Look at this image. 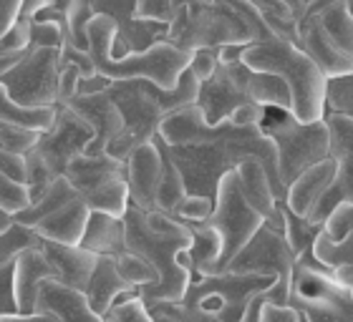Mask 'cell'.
Listing matches in <instances>:
<instances>
[{"label":"cell","mask_w":353,"mask_h":322,"mask_svg":"<svg viewBox=\"0 0 353 322\" xmlns=\"http://www.w3.org/2000/svg\"><path fill=\"white\" fill-rule=\"evenodd\" d=\"M126 219V252L144 257L159 272L154 285L141 287V300H172L179 302L190 290L192 275L182 262L179 252L192 247V232L182 219L167 212H144L129 204Z\"/></svg>","instance_id":"obj_1"},{"label":"cell","mask_w":353,"mask_h":322,"mask_svg":"<svg viewBox=\"0 0 353 322\" xmlns=\"http://www.w3.org/2000/svg\"><path fill=\"white\" fill-rule=\"evenodd\" d=\"M106 94L121 111L124 126L121 131L109 141L106 154L119 161H126L134 149L149 144L159 133L162 118L176 109H184L190 103H197L199 78L187 68L174 88H162L149 78H121L111 80Z\"/></svg>","instance_id":"obj_2"},{"label":"cell","mask_w":353,"mask_h":322,"mask_svg":"<svg viewBox=\"0 0 353 322\" xmlns=\"http://www.w3.org/2000/svg\"><path fill=\"white\" fill-rule=\"evenodd\" d=\"M248 103L283 106L293 111V94L283 76L258 71L243 58L220 61L210 78L199 80L197 106L205 114L207 124H222Z\"/></svg>","instance_id":"obj_3"},{"label":"cell","mask_w":353,"mask_h":322,"mask_svg":"<svg viewBox=\"0 0 353 322\" xmlns=\"http://www.w3.org/2000/svg\"><path fill=\"white\" fill-rule=\"evenodd\" d=\"M117 41V23L109 15H94L88 23V53L94 58L96 74L111 80L149 78L162 88H174L190 68L192 53L176 48L170 41H157L141 53H126L114 58L111 48Z\"/></svg>","instance_id":"obj_4"},{"label":"cell","mask_w":353,"mask_h":322,"mask_svg":"<svg viewBox=\"0 0 353 322\" xmlns=\"http://www.w3.org/2000/svg\"><path fill=\"white\" fill-rule=\"evenodd\" d=\"M243 61L248 66L278 74L288 80L293 94V114L301 121H321L325 116V74L301 45L283 36H270L245 48Z\"/></svg>","instance_id":"obj_5"},{"label":"cell","mask_w":353,"mask_h":322,"mask_svg":"<svg viewBox=\"0 0 353 322\" xmlns=\"http://www.w3.org/2000/svg\"><path fill=\"white\" fill-rule=\"evenodd\" d=\"M164 41L194 53L199 48H222L232 43L250 45L255 43V33L230 0H197L176 8Z\"/></svg>","instance_id":"obj_6"},{"label":"cell","mask_w":353,"mask_h":322,"mask_svg":"<svg viewBox=\"0 0 353 322\" xmlns=\"http://www.w3.org/2000/svg\"><path fill=\"white\" fill-rule=\"evenodd\" d=\"M260 126L275 141V149H278V171L285 197L290 184L303 171H308L310 167L325 161L331 154V131H328L325 118L301 121L290 109L265 106Z\"/></svg>","instance_id":"obj_7"},{"label":"cell","mask_w":353,"mask_h":322,"mask_svg":"<svg viewBox=\"0 0 353 322\" xmlns=\"http://www.w3.org/2000/svg\"><path fill=\"white\" fill-rule=\"evenodd\" d=\"M68 182L83 197L91 212H106L124 217L129 209V171L126 161H119L109 154L76 156L63 171Z\"/></svg>","instance_id":"obj_8"},{"label":"cell","mask_w":353,"mask_h":322,"mask_svg":"<svg viewBox=\"0 0 353 322\" xmlns=\"http://www.w3.org/2000/svg\"><path fill=\"white\" fill-rule=\"evenodd\" d=\"M205 222L212 224L222 235V257L220 262L212 267V272H210V275H217V272L228 270V264L235 259L237 252L265 224V217L245 197L237 169H232V171L222 176L217 197H214V209Z\"/></svg>","instance_id":"obj_9"},{"label":"cell","mask_w":353,"mask_h":322,"mask_svg":"<svg viewBox=\"0 0 353 322\" xmlns=\"http://www.w3.org/2000/svg\"><path fill=\"white\" fill-rule=\"evenodd\" d=\"M0 83L23 106H56L61 91V48L30 45L21 63L0 76Z\"/></svg>","instance_id":"obj_10"},{"label":"cell","mask_w":353,"mask_h":322,"mask_svg":"<svg viewBox=\"0 0 353 322\" xmlns=\"http://www.w3.org/2000/svg\"><path fill=\"white\" fill-rule=\"evenodd\" d=\"M298 255L293 244L288 242L283 229H275L265 222L263 227L252 235V239L235 255V259L228 264L225 272H237V275H270L278 277L283 290L290 292L293 287V272Z\"/></svg>","instance_id":"obj_11"},{"label":"cell","mask_w":353,"mask_h":322,"mask_svg":"<svg viewBox=\"0 0 353 322\" xmlns=\"http://www.w3.org/2000/svg\"><path fill=\"white\" fill-rule=\"evenodd\" d=\"M323 118L331 131V154L328 156L336 161V176L323 197L308 212V219L316 224H325V219L339 204L353 202V116L328 111Z\"/></svg>","instance_id":"obj_12"},{"label":"cell","mask_w":353,"mask_h":322,"mask_svg":"<svg viewBox=\"0 0 353 322\" xmlns=\"http://www.w3.org/2000/svg\"><path fill=\"white\" fill-rule=\"evenodd\" d=\"M91 139H94V129L86 118L79 116L66 103H56V121L51 129L41 131V139L33 149L61 176L76 156L86 154Z\"/></svg>","instance_id":"obj_13"},{"label":"cell","mask_w":353,"mask_h":322,"mask_svg":"<svg viewBox=\"0 0 353 322\" xmlns=\"http://www.w3.org/2000/svg\"><path fill=\"white\" fill-rule=\"evenodd\" d=\"M137 3L139 0H91L94 15H109L117 23L114 48L121 45V56L147 51L157 41H164L170 30V21L141 18L137 13Z\"/></svg>","instance_id":"obj_14"},{"label":"cell","mask_w":353,"mask_h":322,"mask_svg":"<svg viewBox=\"0 0 353 322\" xmlns=\"http://www.w3.org/2000/svg\"><path fill=\"white\" fill-rule=\"evenodd\" d=\"M66 106L79 114L81 118H86L91 129H94V139L88 141L86 147V154L88 156H99V154H106V147H109V141L121 131V126H124V118H121V111L119 106L114 103L109 94H106V88L99 91V94H76L74 98H68Z\"/></svg>","instance_id":"obj_15"},{"label":"cell","mask_w":353,"mask_h":322,"mask_svg":"<svg viewBox=\"0 0 353 322\" xmlns=\"http://www.w3.org/2000/svg\"><path fill=\"white\" fill-rule=\"evenodd\" d=\"M126 171H129V204L139 206L144 212H154L164 171V156L154 141L134 149L132 156L126 159Z\"/></svg>","instance_id":"obj_16"},{"label":"cell","mask_w":353,"mask_h":322,"mask_svg":"<svg viewBox=\"0 0 353 322\" xmlns=\"http://www.w3.org/2000/svg\"><path fill=\"white\" fill-rule=\"evenodd\" d=\"M36 312H51L61 322H103V317L91 308L86 292L71 285H63L61 279H43L38 292Z\"/></svg>","instance_id":"obj_17"},{"label":"cell","mask_w":353,"mask_h":322,"mask_svg":"<svg viewBox=\"0 0 353 322\" xmlns=\"http://www.w3.org/2000/svg\"><path fill=\"white\" fill-rule=\"evenodd\" d=\"M51 277L59 279V270L48 259L43 244L23 249L21 255L15 257V297H18V308L23 315L36 312L41 285H43V279Z\"/></svg>","instance_id":"obj_18"},{"label":"cell","mask_w":353,"mask_h":322,"mask_svg":"<svg viewBox=\"0 0 353 322\" xmlns=\"http://www.w3.org/2000/svg\"><path fill=\"white\" fill-rule=\"evenodd\" d=\"M43 249L48 259L56 264L61 282L86 292L88 279H91L96 262H99V255L86 249L83 244H63L56 239H43Z\"/></svg>","instance_id":"obj_19"},{"label":"cell","mask_w":353,"mask_h":322,"mask_svg":"<svg viewBox=\"0 0 353 322\" xmlns=\"http://www.w3.org/2000/svg\"><path fill=\"white\" fill-rule=\"evenodd\" d=\"M88 217H91V206H88L81 194H79V197L71 199L68 204L61 206L59 212L48 214L46 219L33 224V229H36L43 239H56V242H63V244H81Z\"/></svg>","instance_id":"obj_20"},{"label":"cell","mask_w":353,"mask_h":322,"mask_svg":"<svg viewBox=\"0 0 353 322\" xmlns=\"http://www.w3.org/2000/svg\"><path fill=\"white\" fill-rule=\"evenodd\" d=\"M132 290H139V287L129 285L117 270V259L111 255H99V262H96V270L88 279L86 287V297L91 302V308L99 312L101 317H106L114 308L119 294L132 292Z\"/></svg>","instance_id":"obj_21"},{"label":"cell","mask_w":353,"mask_h":322,"mask_svg":"<svg viewBox=\"0 0 353 322\" xmlns=\"http://www.w3.org/2000/svg\"><path fill=\"white\" fill-rule=\"evenodd\" d=\"M333 176H336V161L328 156L325 161L316 164V167H310L308 171H303L293 184H290V189H288V206L293 209V212L303 214V217H308V212L316 206V202L325 194V189L331 186Z\"/></svg>","instance_id":"obj_22"},{"label":"cell","mask_w":353,"mask_h":322,"mask_svg":"<svg viewBox=\"0 0 353 322\" xmlns=\"http://www.w3.org/2000/svg\"><path fill=\"white\" fill-rule=\"evenodd\" d=\"M81 244L96 255H121L126 252V219L106 212H91Z\"/></svg>","instance_id":"obj_23"},{"label":"cell","mask_w":353,"mask_h":322,"mask_svg":"<svg viewBox=\"0 0 353 322\" xmlns=\"http://www.w3.org/2000/svg\"><path fill=\"white\" fill-rule=\"evenodd\" d=\"M0 121L46 131L56 121V106H23V103L13 101L8 88L0 83Z\"/></svg>","instance_id":"obj_24"},{"label":"cell","mask_w":353,"mask_h":322,"mask_svg":"<svg viewBox=\"0 0 353 322\" xmlns=\"http://www.w3.org/2000/svg\"><path fill=\"white\" fill-rule=\"evenodd\" d=\"M76 197H79L76 186L68 182L66 176L61 174L59 179L51 184V189L46 191L43 197L38 199V202H33L28 209H23V212L15 214V222H21V224H28V227H33V224H38L41 219H46L48 214L59 212L61 206L68 204V202H71V199H76Z\"/></svg>","instance_id":"obj_25"},{"label":"cell","mask_w":353,"mask_h":322,"mask_svg":"<svg viewBox=\"0 0 353 322\" xmlns=\"http://www.w3.org/2000/svg\"><path fill=\"white\" fill-rule=\"evenodd\" d=\"M278 206L283 209V217H285V235H288V242L293 244L295 255L301 257V255H305V252H313V244H316L318 235L323 232L325 224H316V222H310L308 217L293 212V209L288 206L285 199H278Z\"/></svg>","instance_id":"obj_26"},{"label":"cell","mask_w":353,"mask_h":322,"mask_svg":"<svg viewBox=\"0 0 353 322\" xmlns=\"http://www.w3.org/2000/svg\"><path fill=\"white\" fill-rule=\"evenodd\" d=\"M162 151V149H159ZM164 156V171H162V184H159V197H157V209L159 212L172 214L179 206L184 197H187V186H184V179L179 174L176 164L170 159L167 154Z\"/></svg>","instance_id":"obj_27"},{"label":"cell","mask_w":353,"mask_h":322,"mask_svg":"<svg viewBox=\"0 0 353 322\" xmlns=\"http://www.w3.org/2000/svg\"><path fill=\"white\" fill-rule=\"evenodd\" d=\"M117 259V270L119 275L134 287H149L154 285L157 279H159V272L152 262H147L144 257L134 255V252H121V255L114 257Z\"/></svg>","instance_id":"obj_28"},{"label":"cell","mask_w":353,"mask_h":322,"mask_svg":"<svg viewBox=\"0 0 353 322\" xmlns=\"http://www.w3.org/2000/svg\"><path fill=\"white\" fill-rule=\"evenodd\" d=\"M56 179H59V174L46 164L43 156L38 154L36 149L26 151V184H28V191L33 202H38V199L43 197L46 191L51 189V184L56 182Z\"/></svg>","instance_id":"obj_29"},{"label":"cell","mask_w":353,"mask_h":322,"mask_svg":"<svg viewBox=\"0 0 353 322\" xmlns=\"http://www.w3.org/2000/svg\"><path fill=\"white\" fill-rule=\"evenodd\" d=\"M325 109L353 116V71L328 78V83H325Z\"/></svg>","instance_id":"obj_30"},{"label":"cell","mask_w":353,"mask_h":322,"mask_svg":"<svg viewBox=\"0 0 353 322\" xmlns=\"http://www.w3.org/2000/svg\"><path fill=\"white\" fill-rule=\"evenodd\" d=\"M38 139H41V131H36V129H26V126L0 121V151L26 154V151L36 147Z\"/></svg>","instance_id":"obj_31"},{"label":"cell","mask_w":353,"mask_h":322,"mask_svg":"<svg viewBox=\"0 0 353 322\" xmlns=\"http://www.w3.org/2000/svg\"><path fill=\"white\" fill-rule=\"evenodd\" d=\"M30 204H33V199H30L28 184L15 182V179L0 171V209H6L15 217L18 212L28 209Z\"/></svg>","instance_id":"obj_32"},{"label":"cell","mask_w":353,"mask_h":322,"mask_svg":"<svg viewBox=\"0 0 353 322\" xmlns=\"http://www.w3.org/2000/svg\"><path fill=\"white\" fill-rule=\"evenodd\" d=\"M325 235L333 242H346L353 235V202H343L325 219Z\"/></svg>","instance_id":"obj_33"},{"label":"cell","mask_w":353,"mask_h":322,"mask_svg":"<svg viewBox=\"0 0 353 322\" xmlns=\"http://www.w3.org/2000/svg\"><path fill=\"white\" fill-rule=\"evenodd\" d=\"M18 297H15V259L0 264V317L18 315Z\"/></svg>","instance_id":"obj_34"},{"label":"cell","mask_w":353,"mask_h":322,"mask_svg":"<svg viewBox=\"0 0 353 322\" xmlns=\"http://www.w3.org/2000/svg\"><path fill=\"white\" fill-rule=\"evenodd\" d=\"M214 209V202L210 197H199V194H187V197L179 202V206H176L174 212H172V217H176V219H192V222H202L207 219L210 214H212Z\"/></svg>","instance_id":"obj_35"},{"label":"cell","mask_w":353,"mask_h":322,"mask_svg":"<svg viewBox=\"0 0 353 322\" xmlns=\"http://www.w3.org/2000/svg\"><path fill=\"white\" fill-rule=\"evenodd\" d=\"M109 315L117 322H157L147 310V305H144V300H141V294H134L129 300L114 305Z\"/></svg>","instance_id":"obj_36"},{"label":"cell","mask_w":353,"mask_h":322,"mask_svg":"<svg viewBox=\"0 0 353 322\" xmlns=\"http://www.w3.org/2000/svg\"><path fill=\"white\" fill-rule=\"evenodd\" d=\"M30 25L33 18H18L13 28L0 36V51H26L30 45Z\"/></svg>","instance_id":"obj_37"},{"label":"cell","mask_w":353,"mask_h":322,"mask_svg":"<svg viewBox=\"0 0 353 322\" xmlns=\"http://www.w3.org/2000/svg\"><path fill=\"white\" fill-rule=\"evenodd\" d=\"M301 310L293 305H278V302H265L260 310V322H298Z\"/></svg>","instance_id":"obj_38"},{"label":"cell","mask_w":353,"mask_h":322,"mask_svg":"<svg viewBox=\"0 0 353 322\" xmlns=\"http://www.w3.org/2000/svg\"><path fill=\"white\" fill-rule=\"evenodd\" d=\"M137 13H139L141 18L172 21V18H174V8H172V0H139V3H137Z\"/></svg>","instance_id":"obj_39"},{"label":"cell","mask_w":353,"mask_h":322,"mask_svg":"<svg viewBox=\"0 0 353 322\" xmlns=\"http://www.w3.org/2000/svg\"><path fill=\"white\" fill-rule=\"evenodd\" d=\"M0 171L15 182H26V154L0 151Z\"/></svg>","instance_id":"obj_40"},{"label":"cell","mask_w":353,"mask_h":322,"mask_svg":"<svg viewBox=\"0 0 353 322\" xmlns=\"http://www.w3.org/2000/svg\"><path fill=\"white\" fill-rule=\"evenodd\" d=\"M23 0H0V36L13 28V23L21 18Z\"/></svg>","instance_id":"obj_41"},{"label":"cell","mask_w":353,"mask_h":322,"mask_svg":"<svg viewBox=\"0 0 353 322\" xmlns=\"http://www.w3.org/2000/svg\"><path fill=\"white\" fill-rule=\"evenodd\" d=\"M0 322H61V320L56 315H51V312H28V315L18 312V315L0 317Z\"/></svg>","instance_id":"obj_42"},{"label":"cell","mask_w":353,"mask_h":322,"mask_svg":"<svg viewBox=\"0 0 353 322\" xmlns=\"http://www.w3.org/2000/svg\"><path fill=\"white\" fill-rule=\"evenodd\" d=\"M270 290V287H268ZM268 290L265 292H260L258 297H252V302L248 305V310H245V315L240 322H260V310H263V305L268 300H270V294H268Z\"/></svg>","instance_id":"obj_43"},{"label":"cell","mask_w":353,"mask_h":322,"mask_svg":"<svg viewBox=\"0 0 353 322\" xmlns=\"http://www.w3.org/2000/svg\"><path fill=\"white\" fill-rule=\"evenodd\" d=\"M28 51H30V45L26 51H0V76L6 74V71H10L13 66H18Z\"/></svg>","instance_id":"obj_44"},{"label":"cell","mask_w":353,"mask_h":322,"mask_svg":"<svg viewBox=\"0 0 353 322\" xmlns=\"http://www.w3.org/2000/svg\"><path fill=\"white\" fill-rule=\"evenodd\" d=\"M316 0H285V6L293 10V18L295 23H301L303 18H305V13H308V8L313 6Z\"/></svg>","instance_id":"obj_45"},{"label":"cell","mask_w":353,"mask_h":322,"mask_svg":"<svg viewBox=\"0 0 353 322\" xmlns=\"http://www.w3.org/2000/svg\"><path fill=\"white\" fill-rule=\"evenodd\" d=\"M333 275L343 282V285H353V264H343V267H336Z\"/></svg>","instance_id":"obj_46"},{"label":"cell","mask_w":353,"mask_h":322,"mask_svg":"<svg viewBox=\"0 0 353 322\" xmlns=\"http://www.w3.org/2000/svg\"><path fill=\"white\" fill-rule=\"evenodd\" d=\"M15 224V217L10 212H6V209H0V235L3 232H8V229Z\"/></svg>","instance_id":"obj_47"},{"label":"cell","mask_w":353,"mask_h":322,"mask_svg":"<svg viewBox=\"0 0 353 322\" xmlns=\"http://www.w3.org/2000/svg\"><path fill=\"white\" fill-rule=\"evenodd\" d=\"M190 3H197V0H172V8H182V6H190Z\"/></svg>","instance_id":"obj_48"},{"label":"cell","mask_w":353,"mask_h":322,"mask_svg":"<svg viewBox=\"0 0 353 322\" xmlns=\"http://www.w3.org/2000/svg\"><path fill=\"white\" fill-rule=\"evenodd\" d=\"M103 322H117V320H114L111 315H106V317H103Z\"/></svg>","instance_id":"obj_49"},{"label":"cell","mask_w":353,"mask_h":322,"mask_svg":"<svg viewBox=\"0 0 353 322\" xmlns=\"http://www.w3.org/2000/svg\"><path fill=\"white\" fill-rule=\"evenodd\" d=\"M298 322H310V320H308V317H305V315H303V312H301V320H298Z\"/></svg>","instance_id":"obj_50"}]
</instances>
